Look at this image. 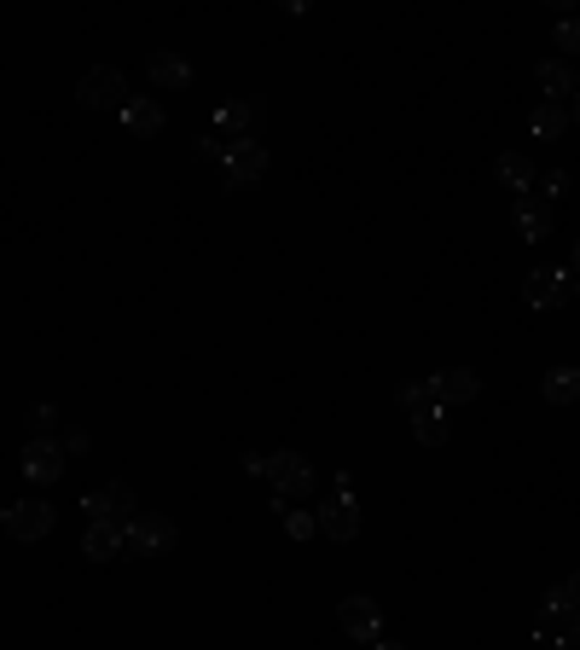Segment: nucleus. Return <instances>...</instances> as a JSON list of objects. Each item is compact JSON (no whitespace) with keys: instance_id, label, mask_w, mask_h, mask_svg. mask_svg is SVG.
<instances>
[{"instance_id":"f257e3e1","label":"nucleus","mask_w":580,"mask_h":650,"mask_svg":"<svg viewBox=\"0 0 580 650\" xmlns=\"http://www.w3.org/2000/svg\"><path fill=\"white\" fill-rule=\"evenodd\" d=\"M314 523H320V535H331L337 546L360 535V505H355V494H348V477H337V488L325 494V505L314 512Z\"/></svg>"},{"instance_id":"f03ea898","label":"nucleus","mask_w":580,"mask_h":650,"mask_svg":"<svg viewBox=\"0 0 580 650\" xmlns=\"http://www.w3.org/2000/svg\"><path fill=\"white\" fill-rule=\"evenodd\" d=\"M53 523H58V512H53L47 500H18V505H7V512H0V528H7L12 540H24V546L47 540Z\"/></svg>"},{"instance_id":"7ed1b4c3","label":"nucleus","mask_w":580,"mask_h":650,"mask_svg":"<svg viewBox=\"0 0 580 650\" xmlns=\"http://www.w3.org/2000/svg\"><path fill=\"white\" fill-rule=\"evenodd\" d=\"M76 99L88 111H122V105H129V81H122V70H111V65H93L88 76L76 81Z\"/></svg>"},{"instance_id":"20e7f679","label":"nucleus","mask_w":580,"mask_h":650,"mask_svg":"<svg viewBox=\"0 0 580 650\" xmlns=\"http://www.w3.org/2000/svg\"><path fill=\"white\" fill-rule=\"evenodd\" d=\"M175 540H180V528L163 512H134V523H129V552L134 558H157V552H169Z\"/></svg>"},{"instance_id":"39448f33","label":"nucleus","mask_w":580,"mask_h":650,"mask_svg":"<svg viewBox=\"0 0 580 650\" xmlns=\"http://www.w3.org/2000/svg\"><path fill=\"white\" fill-rule=\"evenodd\" d=\"M221 175H226V187H256L267 175V146L261 139H233L221 157Z\"/></svg>"},{"instance_id":"423d86ee","label":"nucleus","mask_w":580,"mask_h":650,"mask_svg":"<svg viewBox=\"0 0 580 650\" xmlns=\"http://www.w3.org/2000/svg\"><path fill=\"white\" fill-rule=\"evenodd\" d=\"M18 464H24V477L30 482H58L65 477V447H58V436H30L24 441V453H18Z\"/></svg>"},{"instance_id":"0eeeda50","label":"nucleus","mask_w":580,"mask_h":650,"mask_svg":"<svg viewBox=\"0 0 580 650\" xmlns=\"http://www.w3.org/2000/svg\"><path fill=\"white\" fill-rule=\"evenodd\" d=\"M267 477H274V488L285 500H308V494H314V464H308L302 453H290V447L267 459Z\"/></svg>"},{"instance_id":"6e6552de","label":"nucleus","mask_w":580,"mask_h":650,"mask_svg":"<svg viewBox=\"0 0 580 650\" xmlns=\"http://www.w3.org/2000/svg\"><path fill=\"white\" fill-rule=\"evenodd\" d=\"M261 99H233V105H221V116H215V134L233 146V139H261Z\"/></svg>"},{"instance_id":"1a4fd4ad","label":"nucleus","mask_w":580,"mask_h":650,"mask_svg":"<svg viewBox=\"0 0 580 650\" xmlns=\"http://www.w3.org/2000/svg\"><path fill=\"white\" fill-rule=\"evenodd\" d=\"M343 634L360 639V645H378L383 639V604H371L366 593L343 598Z\"/></svg>"},{"instance_id":"9d476101","label":"nucleus","mask_w":580,"mask_h":650,"mask_svg":"<svg viewBox=\"0 0 580 650\" xmlns=\"http://www.w3.org/2000/svg\"><path fill=\"white\" fill-rule=\"evenodd\" d=\"M88 517L93 523H134V494L122 482H105L88 494Z\"/></svg>"},{"instance_id":"9b49d317","label":"nucleus","mask_w":580,"mask_h":650,"mask_svg":"<svg viewBox=\"0 0 580 650\" xmlns=\"http://www.w3.org/2000/svg\"><path fill=\"white\" fill-rule=\"evenodd\" d=\"M523 302L528 309H557V302H569V273L564 268H540L523 279Z\"/></svg>"},{"instance_id":"f8f14e48","label":"nucleus","mask_w":580,"mask_h":650,"mask_svg":"<svg viewBox=\"0 0 580 650\" xmlns=\"http://www.w3.org/2000/svg\"><path fill=\"white\" fill-rule=\"evenodd\" d=\"M430 390H435V406H459V401H476L482 378H476L470 366H447V372L430 378Z\"/></svg>"},{"instance_id":"ddd939ff","label":"nucleus","mask_w":580,"mask_h":650,"mask_svg":"<svg viewBox=\"0 0 580 650\" xmlns=\"http://www.w3.org/2000/svg\"><path fill=\"white\" fill-rule=\"evenodd\" d=\"M122 546H129V523H88L81 528V558H93V563L116 558Z\"/></svg>"},{"instance_id":"4468645a","label":"nucleus","mask_w":580,"mask_h":650,"mask_svg":"<svg viewBox=\"0 0 580 650\" xmlns=\"http://www.w3.org/2000/svg\"><path fill=\"white\" fill-rule=\"evenodd\" d=\"M511 227L523 233L528 244H540V238L551 233V203H546V198H534V192H528V198H516V203H511Z\"/></svg>"},{"instance_id":"2eb2a0df","label":"nucleus","mask_w":580,"mask_h":650,"mask_svg":"<svg viewBox=\"0 0 580 650\" xmlns=\"http://www.w3.org/2000/svg\"><path fill=\"white\" fill-rule=\"evenodd\" d=\"M145 70H152V81H157V88H169V93H186V88H192V81H198V70L186 65L180 53H169V47L145 58Z\"/></svg>"},{"instance_id":"dca6fc26","label":"nucleus","mask_w":580,"mask_h":650,"mask_svg":"<svg viewBox=\"0 0 580 650\" xmlns=\"http://www.w3.org/2000/svg\"><path fill=\"white\" fill-rule=\"evenodd\" d=\"M534 81H540L546 105H557V99H569V93H580V81H575V65H569V58H546V65L534 70Z\"/></svg>"},{"instance_id":"f3484780","label":"nucleus","mask_w":580,"mask_h":650,"mask_svg":"<svg viewBox=\"0 0 580 650\" xmlns=\"http://www.w3.org/2000/svg\"><path fill=\"white\" fill-rule=\"evenodd\" d=\"M122 128L140 134V139H152L163 128V105H157V99H129V105H122Z\"/></svg>"},{"instance_id":"a211bd4d","label":"nucleus","mask_w":580,"mask_h":650,"mask_svg":"<svg viewBox=\"0 0 580 650\" xmlns=\"http://www.w3.org/2000/svg\"><path fill=\"white\" fill-rule=\"evenodd\" d=\"M493 175L505 180V187L516 192V198H528V187H534V162L523 157V152H500V162H493Z\"/></svg>"},{"instance_id":"6ab92c4d","label":"nucleus","mask_w":580,"mask_h":650,"mask_svg":"<svg viewBox=\"0 0 580 650\" xmlns=\"http://www.w3.org/2000/svg\"><path fill=\"white\" fill-rule=\"evenodd\" d=\"M540 390H546L551 406H575V401H580V372H575V366H551Z\"/></svg>"},{"instance_id":"aec40b11","label":"nucleus","mask_w":580,"mask_h":650,"mask_svg":"<svg viewBox=\"0 0 580 650\" xmlns=\"http://www.w3.org/2000/svg\"><path fill=\"white\" fill-rule=\"evenodd\" d=\"M528 128L540 134V139H564V134H569V111H564V105H534Z\"/></svg>"},{"instance_id":"412c9836","label":"nucleus","mask_w":580,"mask_h":650,"mask_svg":"<svg viewBox=\"0 0 580 650\" xmlns=\"http://www.w3.org/2000/svg\"><path fill=\"white\" fill-rule=\"evenodd\" d=\"M412 436H419L424 447H442V441H447V413H442V406L419 413V418H412Z\"/></svg>"},{"instance_id":"4be33fe9","label":"nucleus","mask_w":580,"mask_h":650,"mask_svg":"<svg viewBox=\"0 0 580 650\" xmlns=\"http://www.w3.org/2000/svg\"><path fill=\"white\" fill-rule=\"evenodd\" d=\"M395 401L406 406L412 418H419V413H430V406H435V390H430L424 378H412V383H401V390H395Z\"/></svg>"},{"instance_id":"5701e85b","label":"nucleus","mask_w":580,"mask_h":650,"mask_svg":"<svg viewBox=\"0 0 580 650\" xmlns=\"http://www.w3.org/2000/svg\"><path fill=\"white\" fill-rule=\"evenodd\" d=\"M24 424H30V436H53V430H58V406H53V401H35Z\"/></svg>"},{"instance_id":"b1692460","label":"nucleus","mask_w":580,"mask_h":650,"mask_svg":"<svg viewBox=\"0 0 580 650\" xmlns=\"http://www.w3.org/2000/svg\"><path fill=\"white\" fill-rule=\"evenodd\" d=\"M557 47H564V58H569V65H575V53H580V18H557Z\"/></svg>"},{"instance_id":"393cba45","label":"nucleus","mask_w":580,"mask_h":650,"mask_svg":"<svg viewBox=\"0 0 580 650\" xmlns=\"http://www.w3.org/2000/svg\"><path fill=\"white\" fill-rule=\"evenodd\" d=\"M546 609H551V616H569V609H580L575 581H569V586H551V593H546Z\"/></svg>"},{"instance_id":"a878e982","label":"nucleus","mask_w":580,"mask_h":650,"mask_svg":"<svg viewBox=\"0 0 580 650\" xmlns=\"http://www.w3.org/2000/svg\"><path fill=\"white\" fill-rule=\"evenodd\" d=\"M285 528H290V540H308V535H320V523L308 517V512H285Z\"/></svg>"},{"instance_id":"bb28decb","label":"nucleus","mask_w":580,"mask_h":650,"mask_svg":"<svg viewBox=\"0 0 580 650\" xmlns=\"http://www.w3.org/2000/svg\"><path fill=\"white\" fill-rule=\"evenodd\" d=\"M540 192H546V198H564V192H569V175H564V169L546 175V180H540Z\"/></svg>"},{"instance_id":"cd10ccee","label":"nucleus","mask_w":580,"mask_h":650,"mask_svg":"<svg viewBox=\"0 0 580 650\" xmlns=\"http://www.w3.org/2000/svg\"><path fill=\"white\" fill-rule=\"evenodd\" d=\"M244 471H250V477H267V453H244Z\"/></svg>"},{"instance_id":"c85d7f7f","label":"nucleus","mask_w":580,"mask_h":650,"mask_svg":"<svg viewBox=\"0 0 580 650\" xmlns=\"http://www.w3.org/2000/svg\"><path fill=\"white\" fill-rule=\"evenodd\" d=\"M371 650H406V645H395V639H378V645H371Z\"/></svg>"},{"instance_id":"c756f323","label":"nucleus","mask_w":580,"mask_h":650,"mask_svg":"<svg viewBox=\"0 0 580 650\" xmlns=\"http://www.w3.org/2000/svg\"><path fill=\"white\" fill-rule=\"evenodd\" d=\"M575 268H580V238H575Z\"/></svg>"},{"instance_id":"7c9ffc66","label":"nucleus","mask_w":580,"mask_h":650,"mask_svg":"<svg viewBox=\"0 0 580 650\" xmlns=\"http://www.w3.org/2000/svg\"><path fill=\"white\" fill-rule=\"evenodd\" d=\"M575 122H580V93H575Z\"/></svg>"},{"instance_id":"2f4dec72","label":"nucleus","mask_w":580,"mask_h":650,"mask_svg":"<svg viewBox=\"0 0 580 650\" xmlns=\"http://www.w3.org/2000/svg\"><path fill=\"white\" fill-rule=\"evenodd\" d=\"M575 598H580V575H575Z\"/></svg>"}]
</instances>
